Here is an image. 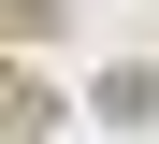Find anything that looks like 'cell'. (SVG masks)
I'll return each mask as SVG.
<instances>
[{"label": "cell", "instance_id": "obj_1", "mask_svg": "<svg viewBox=\"0 0 159 144\" xmlns=\"http://www.w3.org/2000/svg\"><path fill=\"white\" fill-rule=\"evenodd\" d=\"M101 115L145 130V115H159V58H116V72H101Z\"/></svg>", "mask_w": 159, "mask_h": 144}]
</instances>
